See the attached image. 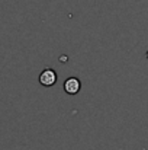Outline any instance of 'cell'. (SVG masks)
I'll return each instance as SVG.
<instances>
[{"label": "cell", "mask_w": 148, "mask_h": 150, "mask_svg": "<svg viewBox=\"0 0 148 150\" xmlns=\"http://www.w3.org/2000/svg\"><path fill=\"white\" fill-rule=\"evenodd\" d=\"M80 89H81V83H80V80H79L77 77H70V79H67L65 83H64V91H65L67 93H70V95L79 93Z\"/></svg>", "instance_id": "cell-2"}, {"label": "cell", "mask_w": 148, "mask_h": 150, "mask_svg": "<svg viewBox=\"0 0 148 150\" xmlns=\"http://www.w3.org/2000/svg\"><path fill=\"white\" fill-rule=\"evenodd\" d=\"M57 82V73L52 69H45L41 74H39V83L42 86H52Z\"/></svg>", "instance_id": "cell-1"}]
</instances>
